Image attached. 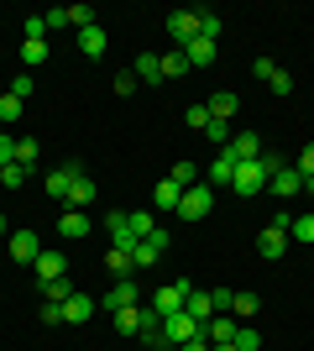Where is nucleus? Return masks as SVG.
Segmentation results:
<instances>
[{"mask_svg":"<svg viewBox=\"0 0 314 351\" xmlns=\"http://www.w3.org/2000/svg\"><path fill=\"white\" fill-rule=\"evenodd\" d=\"M278 168H283V158L262 147V158H252V162H236V178H231V189H236L241 199H252V194H262V189L272 184V173H278Z\"/></svg>","mask_w":314,"mask_h":351,"instance_id":"1","label":"nucleus"},{"mask_svg":"<svg viewBox=\"0 0 314 351\" xmlns=\"http://www.w3.org/2000/svg\"><path fill=\"white\" fill-rule=\"evenodd\" d=\"M194 336H205V325L194 320V315H163V351H173V346H183V341H194Z\"/></svg>","mask_w":314,"mask_h":351,"instance_id":"2","label":"nucleus"},{"mask_svg":"<svg viewBox=\"0 0 314 351\" xmlns=\"http://www.w3.org/2000/svg\"><path fill=\"white\" fill-rule=\"evenodd\" d=\"M283 247H288V215H278L272 226H262V236H257V252H262L267 263H278V257H283Z\"/></svg>","mask_w":314,"mask_h":351,"instance_id":"3","label":"nucleus"},{"mask_svg":"<svg viewBox=\"0 0 314 351\" xmlns=\"http://www.w3.org/2000/svg\"><path fill=\"white\" fill-rule=\"evenodd\" d=\"M189 293H194V283H189V278H179V283H168V289H157V293H152V309H157V315H179Z\"/></svg>","mask_w":314,"mask_h":351,"instance_id":"4","label":"nucleus"},{"mask_svg":"<svg viewBox=\"0 0 314 351\" xmlns=\"http://www.w3.org/2000/svg\"><path fill=\"white\" fill-rule=\"evenodd\" d=\"M209 210H215V194H209L205 184H194V189H183V199H179V215H183V220H205Z\"/></svg>","mask_w":314,"mask_h":351,"instance_id":"5","label":"nucleus"},{"mask_svg":"<svg viewBox=\"0 0 314 351\" xmlns=\"http://www.w3.org/2000/svg\"><path fill=\"white\" fill-rule=\"evenodd\" d=\"M168 37H173L179 53H183V47L199 37V11H173V16H168Z\"/></svg>","mask_w":314,"mask_h":351,"instance_id":"6","label":"nucleus"},{"mask_svg":"<svg viewBox=\"0 0 314 351\" xmlns=\"http://www.w3.org/2000/svg\"><path fill=\"white\" fill-rule=\"evenodd\" d=\"M220 152H225L231 162H252V158H262V136H257V132H236Z\"/></svg>","mask_w":314,"mask_h":351,"instance_id":"7","label":"nucleus"},{"mask_svg":"<svg viewBox=\"0 0 314 351\" xmlns=\"http://www.w3.org/2000/svg\"><path fill=\"white\" fill-rule=\"evenodd\" d=\"M163 252H168V231L157 226V231H152L147 241H136V247H131V263H136V267H152L157 257H163Z\"/></svg>","mask_w":314,"mask_h":351,"instance_id":"8","label":"nucleus"},{"mask_svg":"<svg viewBox=\"0 0 314 351\" xmlns=\"http://www.w3.org/2000/svg\"><path fill=\"white\" fill-rule=\"evenodd\" d=\"M136 304H142V289H136L131 278H120V283H110V293H105L100 309H110V315H116V309H136Z\"/></svg>","mask_w":314,"mask_h":351,"instance_id":"9","label":"nucleus"},{"mask_svg":"<svg viewBox=\"0 0 314 351\" xmlns=\"http://www.w3.org/2000/svg\"><path fill=\"white\" fill-rule=\"evenodd\" d=\"M236 330H241L236 315H209V320H205V341H209V346H231Z\"/></svg>","mask_w":314,"mask_h":351,"instance_id":"10","label":"nucleus"},{"mask_svg":"<svg viewBox=\"0 0 314 351\" xmlns=\"http://www.w3.org/2000/svg\"><path fill=\"white\" fill-rule=\"evenodd\" d=\"M11 257H16V263H37V257H42L37 231H11Z\"/></svg>","mask_w":314,"mask_h":351,"instance_id":"11","label":"nucleus"},{"mask_svg":"<svg viewBox=\"0 0 314 351\" xmlns=\"http://www.w3.org/2000/svg\"><path fill=\"white\" fill-rule=\"evenodd\" d=\"M267 189L278 194V199H293V194L304 189V173H299V168H288V162H283V168L272 173V184H267Z\"/></svg>","mask_w":314,"mask_h":351,"instance_id":"12","label":"nucleus"},{"mask_svg":"<svg viewBox=\"0 0 314 351\" xmlns=\"http://www.w3.org/2000/svg\"><path fill=\"white\" fill-rule=\"evenodd\" d=\"M90 231H94V220L84 215V210H63V220H58L63 241H79V236H90Z\"/></svg>","mask_w":314,"mask_h":351,"instance_id":"13","label":"nucleus"},{"mask_svg":"<svg viewBox=\"0 0 314 351\" xmlns=\"http://www.w3.org/2000/svg\"><path fill=\"white\" fill-rule=\"evenodd\" d=\"M31 267H37V289L68 273V263H63V252H42V257H37V263H31Z\"/></svg>","mask_w":314,"mask_h":351,"instance_id":"14","label":"nucleus"},{"mask_svg":"<svg viewBox=\"0 0 314 351\" xmlns=\"http://www.w3.org/2000/svg\"><path fill=\"white\" fill-rule=\"evenodd\" d=\"M136 341L163 346V315H157V309H142V320H136Z\"/></svg>","mask_w":314,"mask_h":351,"instance_id":"15","label":"nucleus"},{"mask_svg":"<svg viewBox=\"0 0 314 351\" xmlns=\"http://www.w3.org/2000/svg\"><path fill=\"white\" fill-rule=\"evenodd\" d=\"M105 47H110V37H105V27H100V21L79 32V53H84V58H100Z\"/></svg>","mask_w":314,"mask_h":351,"instance_id":"16","label":"nucleus"},{"mask_svg":"<svg viewBox=\"0 0 314 351\" xmlns=\"http://www.w3.org/2000/svg\"><path fill=\"white\" fill-rule=\"evenodd\" d=\"M131 73H136V84L147 79V84H163V58L157 53H142V58L131 63Z\"/></svg>","mask_w":314,"mask_h":351,"instance_id":"17","label":"nucleus"},{"mask_svg":"<svg viewBox=\"0 0 314 351\" xmlns=\"http://www.w3.org/2000/svg\"><path fill=\"white\" fill-rule=\"evenodd\" d=\"M94 309H100V304H94L90 293H74V299L63 304V320H68V325H84V320H90V315H94Z\"/></svg>","mask_w":314,"mask_h":351,"instance_id":"18","label":"nucleus"},{"mask_svg":"<svg viewBox=\"0 0 314 351\" xmlns=\"http://www.w3.org/2000/svg\"><path fill=\"white\" fill-rule=\"evenodd\" d=\"M183 58H189V69H209V63H215V43H209V37H194V43L183 47Z\"/></svg>","mask_w":314,"mask_h":351,"instance_id":"19","label":"nucleus"},{"mask_svg":"<svg viewBox=\"0 0 314 351\" xmlns=\"http://www.w3.org/2000/svg\"><path fill=\"white\" fill-rule=\"evenodd\" d=\"M105 267H110V278H131V273H136V263H131V252H120V247H110V252H105Z\"/></svg>","mask_w":314,"mask_h":351,"instance_id":"20","label":"nucleus"},{"mask_svg":"<svg viewBox=\"0 0 314 351\" xmlns=\"http://www.w3.org/2000/svg\"><path fill=\"white\" fill-rule=\"evenodd\" d=\"M90 199H94V184H90L84 173H74V184H68V199H63V205H68V210H84Z\"/></svg>","mask_w":314,"mask_h":351,"instance_id":"21","label":"nucleus"},{"mask_svg":"<svg viewBox=\"0 0 314 351\" xmlns=\"http://www.w3.org/2000/svg\"><path fill=\"white\" fill-rule=\"evenodd\" d=\"M183 315H194V320L205 325L209 315H215V299H209L205 289H194V293H189V299H183Z\"/></svg>","mask_w":314,"mask_h":351,"instance_id":"22","label":"nucleus"},{"mask_svg":"<svg viewBox=\"0 0 314 351\" xmlns=\"http://www.w3.org/2000/svg\"><path fill=\"white\" fill-rule=\"evenodd\" d=\"M74 283H68V273H63V278H53V283H42V299L47 304H68V299H74Z\"/></svg>","mask_w":314,"mask_h":351,"instance_id":"23","label":"nucleus"},{"mask_svg":"<svg viewBox=\"0 0 314 351\" xmlns=\"http://www.w3.org/2000/svg\"><path fill=\"white\" fill-rule=\"evenodd\" d=\"M126 226H131L136 241H147V236L157 231V215H152V210H131V215H126Z\"/></svg>","mask_w":314,"mask_h":351,"instance_id":"24","label":"nucleus"},{"mask_svg":"<svg viewBox=\"0 0 314 351\" xmlns=\"http://www.w3.org/2000/svg\"><path fill=\"white\" fill-rule=\"evenodd\" d=\"M74 173H79V168H53V173H47V194H53V199H68V184H74Z\"/></svg>","mask_w":314,"mask_h":351,"instance_id":"25","label":"nucleus"},{"mask_svg":"<svg viewBox=\"0 0 314 351\" xmlns=\"http://www.w3.org/2000/svg\"><path fill=\"white\" fill-rule=\"evenodd\" d=\"M152 199H157V210H179V199H183V189L173 184V178H163L157 189H152Z\"/></svg>","mask_w":314,"mask_h":351,"instance_id":"26","label":"nucleus"},{"mask_svg":"<svg viewBox=\"0 0 314 351\" xmlns=\"http://www.w3.org/2000/svg\"><path fill=\"white\" fill-rule=\"evenodd\" d=\"M209 116H215V121H231V116H236V95H225V89H220V95H209Z\"/></svg>","mask_w":314,"mask_h":351,"instance_id":"27","label":"nucleus"},{"mask_svg":"<svg viewBox=\"0 0 314 351\" xmlns=\"http://www.w3.org/2000/svg\"><path fill=\"white\" fill-rule=\"evenodd\" d=\"M168 178H173L179 189H194V184H199V162H173V173H168Z\"/></svg>","mask_w":314,"mask_h":351,"instance_id":"28","label":"nucleus"},{"mask_svg":"<svg viewBox=\"0 0 314 351\" xmlns=\"http://www.w3.org/2000/svg\"><path fill=\"white\" fill-rule=\"evenodd\" d=\"M288 236H293V241H304V247H314V215L288 220Z\"/></svg>","mask_w":314,"mask_h":351,"instance_id":"29","label":"nucleus"},{"mask_svg":"<svg viewBox=\"0 0 314 351\" xmlns=\"http://www.w3.org/2000/svg\"><path fill=\"white\" fill-rule=\"evenodd\" d=\"M209 178H215V184H231V178H236V162L225 158V152H215V162H209Z\"/></svg>","mask_w":314,"mask_h":351,"instance_id":"30","label":"nucleus"},{"mask_svg":"<svg viewBox=\"0 0 314 351\" xmlns=\"http://www.w3.org/2000/svg\"><path fill=\"white\" fill-rule=\"evenodd\" d=\"M257 309H262V299H257V293H236V304H231V315H236V320H252Z\"/></svg>","mask_w":314,"mask_h":351,"instance_id":"31","label":"nucleus"},{"mask_svg":"<svg viewBox=\"0 0 314 351\" xmlns=\"http://www.w3.org/2000/svg\"><path fill=\"white\" fill-rule=\"evenodd\" d=\"M21 63H27V73L37 63H47V43H21Z\"/></svg>","mask_w":314,"mask_h":351,"instance_id":"32","label":"nucleus"},{"mask_svg":"<svg viewBox=\"0 0 314 351\" xmlns=\"http://www.w3.org/2000/svg\"><path fill=\"white\" fill-rule=\"evenodd\" d=\"M220 27H225V21H220L215 11H199V37H209V43H220Z\"/></svg>","mask_w":314,"mask_h":351,"instance_id":"33","label":"nucleus"},{"mask_svg":"<svg viewBox=\"0 0 314 351\" xmlns=\"http://www.w3.org/2000/svg\"><path fill=\"white\" fill-rule=\"evenodd\" d=\"M136 320H142V304L136 309H116V330L120 336H136Z\"/></svg>","mask_w":314,"mask_h":351,"instance_id":"34","label":"nucleus"},{"mask_svg":"<svg viewBox=\"0 0 314 351\" xmlns=\"http://www.w3.org/2000/svg\"><path fill=\"white\" fill-rule=\"evenodd\" d=\"M183 121H189L194 132H205V126H209V121H215V116H209V105L199 100V105H189V110H183Z\"/></svg>","mask_w":314,"mask_h":351,"instance_id":"35","label":"nucleus"},{"mask_svg":"<svg viewBox=\"0 0 314 351\" xmlns=\"http://www.w3.org/2000/svg\"><path fill=\"white\" fill-rule=\"evenodd\" d=\"M231 346H236V351H262V336H257L252 325H241V330H236V341H231Z\"/></svg>","mask_w":314,"mask_h":351,"instance_id":"36","label":"nucleus"},{"mask_svg":"<svg viewBox=\"0 0 314 351\" xmlns=\"http://www.w3.org/2000/svg\"><path fill=\"white\" fill-rule=\"evenodd\" d=\"M0 184H5V189H21V184H27V168H21V162H5V168H0Z\"/></svg>","mask_w":314,"mask_h":351,"instance_id":"37","label":"nucleus"},{"mask_svg":"<svg viewBox=\"0 0 314 351\" xmlns=\"http://www.w3.org/2000/svg\"><path fill=\"white\" fill-rule=\"evenodd\" d=\"M183 73H189V58H183V53H168L163 58V79H183Z\"/></svg>","mask_w":314,"mask_h":351,"instance_id":"38","label":"nucleus"},{"mask_svg":"<svg viewBox=\"0 0 314 351\" xmlns=\"http://www.w3.org/2000/svg\"><path fill=\"white\" fill-rule=\"evenodd\" d=\"M0 121H5V126H11V121H21V100H16L11 89L0 95Z\"/></svg>","mask_w":314,"mask_h":351,"instance_id":"39","label":"nucleus"},{"mask_svg":"<svg viewBox=\"0 0 314 351\" xmlns=\"http://www.w3.org/2000/svg\"><path fill=\"white\" fill-rule=\"evenodd\" d=\"M267 89L272 95H278V100H288V95H293V79H288L283 69H272V79H267Z\"/></svg>","mask_w":314,"mask_h":351,"instance_id":"40","label":"nucleus"},{"mask_svg":"<svg viewBox=\"0 0 314 351\" xmlns=\"http://www.w3.org/2000/svg\"><path fill=\"white\" fill-rule=\"evenodd\" d=\"M205 136H209L215 147H225V142H231L236 132H231V121H209V126H205Z\"/></svg>","mask_w":314,"mask_h":351,"instance_id":"41","label":"nucleus"},{"mask_svg":"<svg viewBox=\"0 0 314 351\" xmlns=\"http://www.w3.org/2000/svg\"><path fill=\"white\" fill-rule=\"evenodd\" d=\"M68 21L84 32V27H94V11H90V5H68Z\"/></svg>","mask_w":314,"mask_h":351,"instance_id":"42","label":"nucleus"},{"mask_svg":"<svg viewBox=\"0 0 314 351\" xmlns=\"http://www.w3.org/2000/svg\"><path fill=\"white\" fill-rule=\"evenodd\" d=\"M42 21H47V32H58V27H74V21H68V5H58V11H42Z\"/></svg>","mask_w":314,"mask_h":351,"instance_id":"43","label":"nucleus"},{"mask_svg":"<svg viewBox=\"0 0 314 351\" xmlns=\"http://www.w3.org/2000/svg\"><path fill=\"white\" fill-rule=\"evenodd\" d=\"M27 43H47V21L42 16H27Z\"/></svg>","mask_w":314,"mask_h":351,"instance_id":"44","label":"nucleus"},{"mask_svg":"<svg viewBox=\"0 0 314 351\" xmlns=\"http://www.w3.org/2000/svg\"><path fill=\"white\" fill-rule=\"evenodd\" d=\"M16 162H21V168L37 162V142H31V136H27V142H16Z\"/></svg>","mask_w":314,"mask_h":351,"instance_id":"45","label":"nucleus"},{"mask_svg":"<svg viewBox=\"0 0 314 351\" xmlns=\"http://www.w3.org/2000/svg\"><path fill=\"white\" fill-rule=\"evenodd\" d=\"M209 299H215V315H220V309L231 315V304H236V293H231V289H209Z\"/></svg>","mask_w":314,"mask_h":351,"instance_id":"46","label":"nucleus"},{"mask_svg":"<svg viewBox=\"0 0 314 351\" xmlns=\"http://www.w3.org/2000/svg\"><path fill=\"white\" fill-rule=\"evenodd\" d=\"M5 162H16V136L11 132H0V168H5Z\"/></svg>","mask_w":314,"mask_h":351,"instance_id":"47","label":"nucleus"},{"mask_svg":"<svg viewBox=\"0 0 314 351\" xmlns=\"http://www.w3.org/2000/svg\"><path fill=\"white\" fill-rule=\"evenodd\" d=\"M37 315H42V325H63V304H47V299H42Z\"/></svg>","mask_w":314,"mask_h":351,"instance_id":"48","label":"nucleus"},{"mask_svg":"<svg viewBox=\"0 0 314 351\" xmlns=\"http://www.w3.org/2000/svg\"><path fill=\"white\" fill-rule=\"evenodd\" d=\"M11 95H16V100H27V95H31V73H16V79H11Z\"/></svg>","mask_w":314,"mask_h":351,"instance_id":"49","label":"nucleus"},{"mask_svg":"<svg viewBox=\"0 0 314 351\" xmlns=\"http://www.w3.org/2000/svg\"><path fill=\"white\" fill-rule=\"evenodd\" d=\"M116 95H136V73H131V69L116 73Z\"/></svg>","mask_w":314,"mask_h":351,"instance_id":"50","label":"nucleus"},{"mask_svg":"<svg viewBox=\"0 0 314 351\" xmlns=\"http://www.w3.org/2000/svg\"><path fill=\"white\" fill-rule=\"evenodd\" d=\"M272 69H278V63H272V58H252V73H257V79H262V84H267V79H272Z\"/></svg>","mask_w":314,"mask_h":351,"instance_id":"51","label":"nucleus"},{"mask_svg":"<svg viewBox=\"0 0 314 351\" xmlns=\"http://www.w3.org/2000/svg\"><path fill=\"white\" fill-rule=\"evenodd\" d=\"M293 168H299V173H304V178H309V173H314V142H309V147H304V152H299V162H293Z\"/></svg>","mask_w":314,"mask_h":351,"instance_id":"52","label":"nucleus"},{"mask_svg":"<svg viewBox=\"0 0 314 351\" xmlns=\"http://www.w3.org/2000/svg\"><path fill=\"white\" fill-rule=\"evenodd\" d=\"M173 351H215V346H209L205 336H194V341H183V346H173Z\"/></svg>","mask_w":314,"mask_h":351,"instance_id":"53","label":"nucleus"},{"mask_svg":"<svg viewBox=\"0 0 314 351\" xmlns=\"http://www.w3.org/2000/svg\"><path fill=\"white\" fill-rule=\"evenodd\" d=\"M0 236H11V220H5V215H0Z\"/></svg>","mask_w":314,"mask_h":351,"instance_id":"54","label":"nucleus"},{"mask_svg":"<svg viewBox=\"0 0 314 351\" xmlns=\"http://www.w3.org/2000/svg\"><path fill=\"white\" fill-rule=\"evenodd\" d=\"M304 194H314V173H309V178H304Z\"/></svg>","mask_w":314,"mask_h":351,"instance_id":"55","label":"nucleus"},{"mask_svg":"<svg viewBox=\"0 0 314 351\" xmlns=\"http://www.w3.org/2000/svg\"><path fill=\"white\" fill-rule=\"evenodd\" d=\"M215 351H236V346H215Z\"/></svg>","mask_w":314,"mask_h":351,"instance_id":"56","label":"nucleus"}]
</instances>
